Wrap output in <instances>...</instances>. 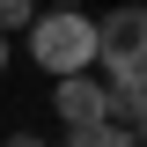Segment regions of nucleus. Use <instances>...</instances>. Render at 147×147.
Listing matches in <instances>:
<instances>
[{
	"label": "nucleus",
	"mask_w": 147,
	"mask_h": 147,
	"mask_svg": "<svg viewBox=\"0 0 147 147\" xmlns=\"http://www.w3.org/2000/svg\"><path fill=\"white\" fill-rule=\"evenodd\" d=\"M22 52L37 59V74H96V15L88 7H37V22L22 30Z\"/></svg>",
	"instance_id": "nucleus-1"
},
{
	"label": "nucleus",
	"mask_w": 147,
	"mask_h": 147,
	"mask_svg": "<svg viewBox=\"0 0 147 147\" xmlns=\"http://www.w3.org/2000/svg\"><path fill=\"white\" fill-rule=\"evenodd\" d=\"M140 52H147V15L140 7H110L103 22H96V74H103V81H140Z\"/></svg>",
	"instance_id": "nucleus-2"
},
{
	"label": "nucleus",
	"mask_w": 147,
	"mask_h": 147,
	"mask_svg": "<svg viewBox=\"0 0 147 147\" xmlns=\"http://www.w3.org/2000/svg\"><path fill=\"white\" fill-rule=\"evenodd\" d=\"M52 110H59V125L110 118V88H103V74H66V81H52Z\"/></svg>",
	"instance_id": "nucleus-3"
},
{
	"label": "nucleus",
	"mask_w": 147,
	"mask_h": 147,
	"mask_svg": "<svg viewBox=\"0 0 147 147\" xmlns=\"http://www.w3.org/2000/svg\"><path fill=\"white\" fill-rule=\"evenodd\" d=\"M66 147H140V132L110 125V118H88V125H66Z\"/></svg>",
	"instance_id": "nucleus-4"
},
{
	"label": "nucleus",
	"mask_w": 147,
	"mask_h": 147,
	"mask_svg": "<svg viewBox=\"0 0 147 147\" xmlns=\"http://www.w3.org/2000/svg\"><path fill=\"white\" fill-rule=\"evenodd\" d=\"M30 22H37V0H0V37H7V44H15Z\"/></svg>",
	"instance_id": "nucleus-5"
},
{
	"label": "nucleus",
	"mask_w": 147,
	"mask_h": 147,
	"mask_svg": "<svg viewBox=\"0 0 147 147\" xmlns=\"http://www.w3.org/2000/svg\"><path fill=\"white\" fill-rule=\"evenodd\" d=\"M0 147H44V132H7Z\"/></svg>",
	"instance_id": "nucleus-6"
},
{
	"label": "nucleus",
	"mask_w": 147,
	"mask_h": 147,
	"mask_svg": "<svg viewBox=\"0 0 147 147\" xmlns=\"http://www.w3.org/2000/svg\"><path fill=\"white\" fill-rule=\"evenodd\" d=\"M7 59H15V44H7V37H0V74H7Z\"/></svg>",
	"instance_id": "nucleus-7"
},
{
	"label": "nucleus",
	"mask_w": 147,
	"mask_h": 147,
	"mask_svg": "<svg viewBox=\"0 0 147 147\" xmlns=\"http://www.w3.org/2000/svg\"><path fill=\"white\" fill-rule=\"evenodd\" d=\"M37 7H44V0H37ZM52 7H88V0H52Z\"/></svg>",
	"instance_id": "nucleus-8"
}]
</instances>
